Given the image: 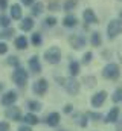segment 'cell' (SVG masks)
<instances>
[{
	"label": "cell",
	"instance_id": "obj_37",
	"mask_svg": "<svg viewBox=\"0 0 122 131\" xmlns=\"http://www.w3.org/2000/svg\"><path fill=\"white\" fill-rule=\"evenodd\" d=\"M18 131H32L29 128V127H20V128H18Z\"/></svg>",
	"mask_w": 122,
	"mask_h": 131
},
{
	"label": "cell",
	"instance_id": "obj_25",
	"mask_svg": "<svg viewBox=\"0 0 122 131\" xmlns=\"http://www.w3.org/2000/svg\"><path fill=\"white\" fill-rule=\"evenodd\" d=\"M113 101L115 102H119V101H122V89H118L116 92H115V95H113Z\"/></svg>",
	"mask_w": 122,
	"mask_h": 131
},
{
	"label": "cell",
	"instance_id": "obj_2",
	"mask_svg": "<svg viewBox=\"0 0 122 131\" xmlns=\"http://www.w3.org/2000/svg\"><path fill=\"white\" fill-rule=\"evenodd\" d=\"M121 32H122V21L121 20H111L107 26L108 38H116Z\"/></svg>",
	"mask_w": 122,
	"mask_h": 131
},
{
	"label": "cell",
	"instance_id": "obj_34",
	"mask_svg": "<svg viewBox=\"0 0 122 131\" xmlns=\"http://www.w3.org/2000/svg\"><path fill=\"white\" fill-rule=\"evenodd\" d=\"M8 6V0H0V11H5Z\"/></svg>",
	"mask_w": 122,
	"mask_h": 131
},
{
	"label": "cell",
	"instance_id": "obj_20",
	"mask_svg": "<svg viewBox=\"0 0 122 131\" xmlns=\"http://www.w3.org/2000/svg\"><path fill=\"white\" fill-rule=\"evenodd\" d=\"M69 70H70V75H72V76H76V75L79 73V64H78L76 61H72L70 66H69Z\"/></svg>",
	"mask_w": 122,
	"mask_h": 131
},
{
	"label": "cell",
	"instance_id": "obj_18",
	"mask_svg": "<svg viewBox=\"0 0 122 131\" xmlns=\"http://www.w3.org/2000/svg\"><path fill=\"white\" fill-rule=\"evenodd\" d=\"M15 47H17V49H26V47H28V38H26V37H18V38H15Z\"/></svg>",
	"mask_w": 122,
	"mask_h": 131
},
{
	"label": "cell",
	"instance_id": "obj_32",
	"mask_svg": "<svg viewBox=\"0 0 122 131\" xmlns=\"http://www.w3.org/2000/svg\"><path fill=\"white\" fill-rule=\"evenodd\" d=\"M6 52H8L6 43H0V55H3V53H6Z\"/></svg>",
	"mask_w": 122,
	"mask_h": 131
},
{
	"label": "cell",
	"instance_id": "obj_19",
	"mask_svg": "<svg viewBox=\"0 0 122 131\" xmlns=\"http://www.w3.org/2000/svg\"><path fill=\"white\" fill-rule=\"evenodd\" d=\"M23 121L26 122V124H29V125H37L38 124V117L35 116V114H25V117H23Z\"/></svg>",
	"mask_w": 122,
	"mask_h": 131
},
{
	"label": "cell",
	"instance_id": "obj_15",
	"mask_svg": "<svg viewBox=\"0 0 122 131\" xmlns=\"http://www.w3.org/2000/svg\"><path fill=\"white\" fill-rule=\"evenodd\" d=\"M32 28H34V20H32L30 17H26L25 20H22V23H20V29H22V31L28 32Z\"/></svg>",
	"mask_w": 122,
	"mask_h": 131
},
{
	"label": "cell",
	"instance_id": "obj_7",
	"mask_svg": "<svg viewBox=\"0 0 122 131\" xmlns=\"http://www.w3.org/2000/svg\"><path fill=\"white\" fill-rule=\"evenodd\" d=\"M47 90V81L46 79H40L34 84V93L37 95H44Z\"/></svg>",
	"mask_w": 122,
	"mask_h": 131
},
{
	"label": "cell",
	"instance_id": "obj_33",
	"mask_svg": "<svg viewBox=\"0 0 122 131\" xmlns=\"http://www.w3.org/2000/svg\"><path fill=\"white\" fill-rule=\"evenodd\" d=\"M9 130V125L6 122H0V131H8Z\"/></svg>",
	"mask_w": 122,
	"mask_h": 131
},
{
	"label": "cell",
	"instance_id": "obj_30",
	"mask_svg": "<svg viewBox=\"0 0 122 131\" xmlns=\"http://www.w3.org/2000/svg\"><path fill=\"white\" fill-rule=\"evenodd\" d=\"M90 60H91V52H87V53L84 55V58H83V63H84V64H89Z\"/></svg>",
	"mask_w": 122,
	"mask_h": 131
},
{
	"label": "cell",
	"instance_id": "obj_28",
	"mask_svg": "<svg viewBox=\"0 0 122 131\" xmlns=\"http://www.w3.org/2000/svg\"><path fill=\"white\" fill-rule=\"evenodd\" d=\"M40 43H41V35L40 34H34L32 35V44L34 46H38Z\"/></svg>",
	"mask_w": 122,
	"mask_h": 131
},
{
	"label": "cell",
	"instance_id": "obj_17",
	"mask_svg": "<svg viewBox=\"0 0 122 131\" xmlns=\"http://www.w3.org/2000/svg\"><path fill=\"white\" fill-rule=\"evenodd\" d=\"M11 17L15 18V20L22 17V8H20V5H12L11 6Z\"/></svg>",
	"mask_w": 122,
	"mask_h": 131
},
{
	"label": "cell",
	"instance_id": "obj_36",
	"mask_svg": "<svg viewBox=\"0 0 122 131\" xmlns=\"http://www.w3.org/2000/svg\"><path fill=\"white\" fill-rule=\"evenodd\" d=\"M64 111H66V113H70V111H72V105H66V107H64Z\"/></svg>",
	"mask_w": 122,
	"mask_h": 131
},
{
	"label": "cell",
	"instance_id": "obj_6",
	"mask_svg": "<svg viewBox=\"0 0 122 131\" xmlns=\"http://www.w3.org/2000/svg\"><path fill=\"white\" fill-rule=\"evenodd\" d=\"M107 98V93L104 92V90H101V92H98L93 98H91V105L95 107V108H98V107H101L102 104H104V101Z\"/></svg>",
	"mask_w": 122,
	"mask_h": 131
},
{
	"label": "cell",
	"instance_id": "obj_31",
	"mask_svg": "<svg viewBox=\"0 0 122 131\" xmlns=\"http://www.w3.org/2000/svg\"><path fill=\"white\" fill-rule=\"evenodd\" d=\"M2 35H3L5 38H11V37L14 35V29H6V31L2 34Z\"/></svg>",
	"mask_w": 122,
	"mask_h": 131
},
{
	"label": "cell",
	"instance_id": "obj_5",
	"mask_svg": "<svg viewBox=\"0 0 122 131\" xmlns=\"http://www.w3.org/2000/svg\"><path fill=\"white\" fill-rule=\"evenodd\" d=\"M102 75L107 79H118L119 78V67H118V64H113V63L107 64L104 67V70H102Z\"/></svg>",
	"mask_w": 122,
	"mask_h": 131
},
{
	"label": "cell",
	"instance_id": "obj_29",
	"mask_svg": "<svg viewBox=\"0 0 122 131\" xmlns=\"http://www.w3.org/2000/svg\"><path fill=\"white\" fill-rule=\"evenodd\" d=\"M9 21H11V20H9L8 17H0V25H2L3 28H8V26H9Z\"/></svg>",
	"mask_w": 122,
	"mask_h": 131
},
{
	"label": "cell",
	"instance_id": "obj_22",
	"mask_svg": "<svg viewBox=\"0 0 122 131\" xmlns=\"http://www.w3.org/2000/svg\"><path fill=\"white\" fill-rule=\"evenodd\" d=\"M101 43H102L101 34H99V32H95L93 35H91V44H93V46H101Z\"/></svg>",
	"mask_w": 122,
	"mask_h": 131
},
{
	"label": "cell",
	"instance_id": "obj_1",
	"mask_svg": "<svg viewBox=\"0 0 122 131\" xmlns=\"http://www.w3.org/2000/svg\"><path fill=\"white\" fill-rule=\"evenodd\" d=\"M58 82L67 90V93L78 95V92H79V82L76 79H73V76L72 78H61V79H58Z\"/></svg>",
	"mask_w": 122,
	"mask_h": 131
},
{
	"label": "cell",
	"instance_id": "obj_16",
	"mask_svg": "<svg viewBox=\"0 0 122 131\" xmlns=\"http://www.w3.org/2000/svg\"><path fill=\"white\" fill-rule=\"evenodd\" d=\"M76 23H78V20H76L75 15H67V17H64V20H63V25H64L66 28H73V26H76Z\"/></svg>",
	"mask_w": 122,
	"mask_h": 131
},
{
	"label": "cell",
	"instance_id": "obj_4",
	"mask_svg": "<svg viewBox=\"0 0 122 131\" xmlns=\"http://www.w3.org/2000/svg\"><path fill=\"white\" fill-rule=\"evenodd\" d=\"M12 81L17 84V85H20V87H23V85H26V82H28V72L25 70V69H17L14 73H12Z\"/></svg>",
	"mask_w": 122,
	"mask_h": 131
},
{
	"label": "cell",
	"instance_id": "obj_3",
	"mask_svg": "<svg viewBox=\"0 0 122 131\" xmlns=\"http://www.w3.org/2000/svg\"><path fill=\"white\" fill-rule=\"evenodd\" d=\"M61 58V50L58 47H50L49 50L44 52V60L49 63V64H57Z\"/></svg>",
	"mask_w": 122,
	"mask_h": 131
},
{
	"label": "cell",
	"instance_id": "obj_24",
	"mask_svg": "<svg viewBox=\"0 0 122 131\" xmlns=\"http://www.w3.org/2000/svg\"><path fill=\"white\" fill-rule=\"evenodd\" d=\"M75 6H76V2H75V0H67V2L64 3V11H72Z\"/></svg>",
	"mask_w": 122,
	"mask_h": 131
},
{
	"label": "cell",
	"instance_id": "obj_10",
	"mask_svg": "<svg viewBox=\"0 0 122 131\" xmlns=\"http://www.w3.org/2000/svg\"><path fill=\"white\" fill-rule=\"evenodd\" d=\"M15 101H17V93L11 90V92H8V93H6V95L2 98V104L8 107V105H12Z\"/></svg>",
	"mask_w": 122,
	"mask_h": 131
},
{
	"label": "cell",
	"instance_id": "obj_39",
	"mask_svg": "<svg viewBox=\"0 0 122 131\" xmlns=\"http://www.w3.org/2000/svg\"><path fill=\"white\" fill-rule=\"evenodd\" d=\"M121 18H122V11H121Z\"/></svg>",
	"mask_w": 122,
	"mask_h": 131
},
{
	"label": "cell",
	"instance_id": "obj_8",
	"mask_svg": "<svg viewBox=\"0 0 122 131\" xmlns=\"http://www.w3.org/2000/svg\"><path fill=\"white\" fill-rule=\"evenodd\" d=\"M69 41H70V44H72L75 49H81V47L86 44V38L81 37V35H72V37L69 38Z\"/></svg>",
	"mask_w": 122,
	"mask_h": 131
},
{
	"label": "cell",
	"instance_id": "obj_13",
	"mask_svg": "<svg viewBox=\"0 0 122 131\" xmlns=\"http://www.w3.org/2000/svg\"><path fill=\"white\" fill-rule=\"evenodd\" d=\"M58 122H60V114H58V113H50V114L46 117V124H47L49 127H57Z\"/></svg>",
	"mask_w": 122,
	"mask_h": 131
},
{
	"label": "cell",
	"instance_id": "obj_23",
	"mask_svg": "<svg viewBox=\"0 0 122 131\" xmlns=\"http://www.w3.org/2000/svg\"><path fill=\"white\" fill-rule=\"evenodd\" d=\"M28 107H29V110H32V111H38V110H41V104L37 102V101H30L29 104H28Z\"/></svg>",
	"mask_w": 122,
	"mask_h": 131
},
{
	"label": "cell",
	"instance_id": "obj_35",
	"mask_svg": "<svg viewBox=\"0 0 122 131\" xmlns=\"http://www.w3.org/2000/svg\"><path fill=\"white\" fill-rule=\"evenodd\" d=\"M22 3H23L25 6H28V5H32V3H34V0H22Z\"/></svg>",
	"mask_w": 122,
	"mask_h": 131
},
{
	"label": "cell",
	"instance_id": "obj_12",
	"mask_svg": "<svg viewBox=\"0 0 122 131\" xmlns=\"http://www.w3.org/2000/svg\"><path fill=\"white\" fill-rule=\"evenodd\" d=\"M29 67H30V70H32L34 73H40V72H41V64H40V61H38V57H37V55L30 57Z\"/></svg>",
	"mask_w": 122,
	"mask_h": 131
},
{
	"label": "cell",
	"instance_id": "obj_9",
	"mask_svg": "<svg viewBox=\"0 0 122 131\" xmlns=\"http://www.w3.org/2000/svg\"><path fill=\"white\" fill-rule=\"evenodd\" d=\"M83 17H84V21L89 23V25H96L98 23V17L95 15V12L91 9H86L84 14H83Z\"/></svg>",
	"mask_w": 122,
	"mask_h": 131
},
{
	"label": "cell",
	"instance_id": "obj_21",
	"mask_svg": "<svg viewBox=\"0 0 122 131\" xmlns=\"http://www.w3.org/2000/svg\"><path fill=\"white\" fill-rule=\"evenodd\" d=\"M41 12H43V3L38 2V3H35V5L32 6V15H37V17H38Z\"/></svg>",
	"mask_w": 122,
	"mask_h": 131
},
{
	"label": "cell",
	"instance_id": "obj_26",
	"mask_svg": "<svg viewBox=\"0 0 122 131\" xmlns=\"http://www.w3.org/2000/svg\"><path fill=\"white\" fill-rule=\"evenodd\" d=\"M8 64L15 66V67L18 69V64H20V61H18V58H17V57H9V58H8Z\"/></svg>",
	"mask_w": 122,
	"mask_h": 131
},
{
	"label": "cell",
	"instance_id": "obj_38",
	"mask_svg": "<svg viewBox=\"0 0 122 131\" xmlns=\"http://www.w3.org/2000/svg\"><path fill=\"white\" fill-rule=\"evenodd\" d=\"M91 117H95V119H101V114H99V113H98V114H96V113H93V114H91Z\"/></svg>",
	"mask_w": 122,
	"mask_h": 131
},
{
	"label": "cell",
	"instance_id": "obj_27",
	"mask_svg": "<svg viewBox=\"0 0 122 131\" xmlns=\"http://www.w3.org/2000/svg\"><path fill=\"white\" fill-rule=\"evenodd\" d=\"M44 23H46V26H50V28H52V26L57 25V18H55V17H47V18L44 20Z\"/></svg>",
	"mask_w": 122,
	"mask_h": 131
},
{
	"label": "cell",
	"instance_id": "obj_11",
	"mask_svg": "<svg viewBox=\"0 0 122 131\" xmlns=\"http://www.w3.org/2000/svg\"><path fill=\"white\" fill-rule=\"evenodd\" d=\"M6 117L12 119V121H20L22 114H20V108L18 107H11L6 110Z\"/></svg>",
	"mask_w": 122,
	"mask_h": 131
},
{
	"label": "cell",
	"instance_id": "obj_14",
	"mask_svg": "<svg viewBox=\"0 0 122 131\" xmlns=\"http://www.w3.org/2000/svg\"><path fill=\"white\" fill-rule=\"evenodd\" d=\"M118 117H119V108H118V107H113V108L110 110V113L107 114V121H105V122H108V124L111 122V124H113V122L118 121Z\"/></svg>",
	"mask_w": 122,
	"mask_h": 131
}]
</instances>
